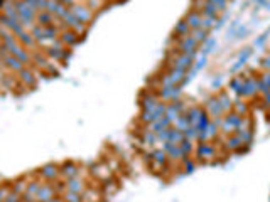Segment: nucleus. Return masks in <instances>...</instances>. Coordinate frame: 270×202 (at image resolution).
Listing matches in <instances>:
<instances>
[{"label": "nucleus", "mask_w": 270, "mask_h": 202, "mask_svg": "<svg viewBox=\"0 0 270 202\" xmlns=\"http://www.w3.org/2000/svg\"><path fill=\"white\" fill-rule=\"evenodd\" d=\"M189 37H193L198 44H203V41H205L208 37V30L205 29H193L189 34Z\"/></svg>", "instance_id": "nucleus-9"}, {"label": "nucleus", "mask_w": 270, "mask_h": 202, "mask_svg": "<svg viewBox=\"0 0 270 202\" xmlns=\"http://www.w3.org/2000/svg\"><path fill=\"white\" fill-rule=\"evenodd\" d=\"M70 10L81 24L88 25V27L93 24V20H95V17H96L95 10H93L91 7H88V5L85 2H81V0H80V2H76V4H73L70 7Z\"/></svg>", "instance_id": "nucleus-1"}, {"label": "nucleus", "mask_w": 270, "mask_h": 202, "mask_svg": "<svg viewBox=\"0 0 270 202\" xmlns=\"http://www.w3.org/2000/svg\"><path fill=\"white\" fill-rule=\"evenodd\" d=\"M19 79L22 81L24 85H27V86H34V85H36V76H34V72L29 71L27 67L19 72Z\"/></svg>", "instance_id": "nucleus-7"}, {"label": "nucleus", "mask_w": 270, "mask_h": 202, "mask_svg": "<svg viewBox=\"0 0 270 202\" xmlns=\"http://www.w3.org/2000/svg\"><path fill=\"white\" fill-rule=\"evenodd\" d=\"M64 187L68 192H76V194H81L86 190V182L83 180L81 177H75V179H70L64 182Z\"/></svg>", "instance_id": "nucleus-3"}, {"label": "nucleus", "mask_w": 270, "mask_h": 202, "mask_svg": "<svg viewBox=\"0 0 270 202\" xmlns=\"http://www.w3.org/2000/svg\"><path fill=\"white\" fill-rule=\"evenodd\" d=\"M39 177L43 180H46V182H54L56 179L61 177L59 167H58V165H53V164L44 165V167L39 170Z\"/></svg>", "instance_id": "nucleus-2"}, {"label": "nucleus", "mask_w": 270, "mask_h": 202, "mask_svg": "<svg viewBox=\"0 0 270 202\" xmlns=\"http://www.w3.org/2000/svg\"><path fill=\"white\" fill-rule=\"evenodd\" d=\"M174 34L178 35L179 39H183V37H188V35L191 34V27L188 25V22L186 20H181V22L176 25V29H174Z\"/></svg>", "instance_id": "nucleus-8"}, {"label": "nucleus", "mask_w": 270, "mask_h": 202, "mask_svg": "<svg viewBox=\"0 0 270 202\" xmlns=\"http://www.w3.org/2000/svg\"><path fill=\"white\" fill-rule=\"evenodd\" d=\"M0 79H2V71H0Z\"/></svg>", "instance_id": "nucleus-11"}, {"label": "nucleus", "mask_w": 270, "mask_h": 202, "mask_svg": "<svg viewBox=\"0 0 270 202\" xmlns=\"http://www.w3.org/2000/svg\"><path fill=\"white\" fill-rule=\"evenodd\" d=\"M186 22H188V25L191 27V30L193 29H203V14L198 12V10H191V12L186 15Z\"/></svg>", "instance_id": "nucleus-5"}, {"label": "nucleus", "mask_w": 270, "mask_h": 202, "mask_svg": "<svg viewBox=\"0 0 270 202\" xmlns=\"http://www.w3.org/2000/svg\"><path fill=\"white\" fill-rule=\"evenodd\" d=\"M80 172H81V169L78 167V165H75V164H64L63 167L59 169L61 177L66 179V180L75 179V177H80Z\"/></svg>", "instance_id": "nucleus-4"}, {"label": "nucleus", "mask_w": 270, "mask_h": 202, "mask_svg": "<svg viewBox=\"0 0 270 202\" xmlns=\"http://www.w3.org/2000/svg\"><path fill=\"white\" fill-rule=\"evenodd\" d=\"M25 2H29V4H32V5H34V4H36V0H25Z\"/></svg>", "instance_id": "nucleus-10"}, {"label": "nucleus", "mask_w": 270, "mask_h": 202, "mask_svg": "<svg viewBox=\"0 0 270 202\" xmlns=\"http://www.w3.org/2000/svg\"><path fill=\"white\" fill-rule=\"evenodd\" d=\"M107 2H110V0H107Z\"/></svg>", "instance_id": "nucleus-12"}, {"label": "nucleus", "mask_w": 270, "mask_h": 202, "mask_svg": "<svg viewBox=\"0 0 270 202\" xmlns=\"http://www.w3.org/2000/svg\"><path fill=\"white\" fill-rule=\"evenodd\" d=\"M59 41L66 46V48H71V46H75L78 41H80V35H78L76 32H73V30H70V29H63L59 34Z\"/></svg>", "instance_id": "nucleus-6"}]
</instances>
